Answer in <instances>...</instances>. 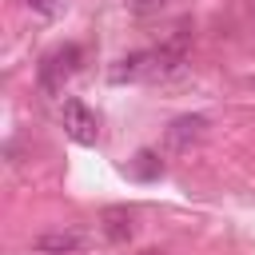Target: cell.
<instances>
[{
  "mask_svg": "<svg viewBox=\"0 0 255 255\" xmlns=\"http://www.w3.org/2000/svg\"><path fill=\"white\" fill-rule=\"evenodd\" d=\"M60 120H64L68 139H76L80 147H92V143L100 139V120H96V112H92L84 100H76V96H68V100L60 104Z\"/></svg>",
  "mask_w": 255,
  "mask_h": 255,
  "instance_id": "1",
  "label": "cell"
},
{
  "mask_svg": "<svg viewBox=\"0 0 255 255\" xmlns=\"http://www.w3.org/2000/svg\"><path fill=\"white\" fill-rule=\"evenodd\" d=\"M80 60H84V52L76 48V44H64V48H56V52H48L44 60H40V88L52 96V92H60L64 88V80L80 68Z\"/></svg>",
  "mask_w": 255,
  "mask_h": 255,
  "instance_id": "2",
  "label": "cell"
},
{
  "mask_svg": "<svg viewBox=\"0 0 255 255\" xmlns=\"http://www.w3.org/2000/svg\"><path fill=\"white\" fill-rule=\"evenodd\" d=\"M203 135H207V120H203V116H179V120H171V128L163 131V139H167L171 151H187V147L199 143Z\"/></svg>",
  "mask_w": 255,
  "mask_h": 255,
  "instance_id": "3",
  "label": "cell"
},
{
  "mask_svg": "<svg viewBox=\"0 0 255 255\" xmlns=\"http://www.w3.org/2000/svg\"><path fill=\"white\" fill-rule=\"evenodd\" d=\"M84 235L80 231H44L32 247L40 251V255H76V251H84Z\"/></svg>",
  "mask_w": 255,
  "mask_h": 255,
  "instance_id": "4",
  "label": "cell"
},
{
  "mask_svg": "<svg viewBox=\"0 0 255 255\" xmlns=\"http://www.w3.org/2000/svg\"><path fill=\"white\" fill-rule=\"evenodd\" d=\"M104 235H108L112 243L131 239V215H128L124 207H108V211H104Z\"/></svg>",
  "mask_w": 255,
  "mask_h": 255,
  "instance_id": "5",
  "label": "cell"
},
{
  "mask_svg": "<svg viewBox=\"0 0 255 255\" xmlns=\"http://www.w3.org/2000/svg\"><path fill=\"white\" fill-rule=\"evenodd\" d=\"M131 175H139V179H155V175H163V163L155 159V151H139L135 163H131Z\"/></svg>",
  "mask_w": 255,
  "mask_h": 255,
  "instance_id": "6",
  "label": "cell"
},
{
  "mask_svg": "<svg viewBox=\"0 0 255 255\" xmlns=\"http://www.w3.org/2000/svg\"><path fill=\"white\" fill-rule=\"evenodd\" d=\"M32 12H40V16H60L64 12V0H24Z\"/></svg>",
  "mask_w": 255,
  "mask_h": 255,
  "instance_id": "7",
  "label": "cell"
},
{
  "mask_svg": "<svg viewBox=\"0 0 255 255\" xmlns=\"http://www.w3.org/2000/svg\"><path fill=\"white\" fill-rule=\"evenodd\" d=\"M128 4H135V8H151V4H163V0H128Z\"/></svg>",
  "mask_w": 255,
  "mask_h": 255,
  "instance_id": "8",
  "label": "cell"
}]
</instances>
